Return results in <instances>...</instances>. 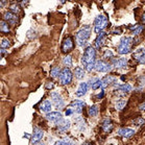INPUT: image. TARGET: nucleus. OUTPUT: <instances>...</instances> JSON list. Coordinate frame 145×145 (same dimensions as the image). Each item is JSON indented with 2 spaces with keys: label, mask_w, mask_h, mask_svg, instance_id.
Wrapping results in <instances>:
<instances>
[{
  "label": "nucleus",
  "mask_w": 145,
  "mask_h": 145,
  "mask_svg": "<svg viewBox=\"0 0 145 145\" xmlns=\"http://www.w3.org/2000/svg\"><path fill=\"white\" fill-rule=\"evenodd\" d=\"M133 44H134V40H133L132 37H123L120 40V43H119L118 48H117V52L121 56L127 54V53L131 52Z\"/></svg>",
  "instance_id": "1"
},
{
  "label": "nucleus",
  "mask_w": 145,
  "mask_h": 145,
  "mask_svg": "<svg viewBox=\"0 0 145 145\" xmlns=\"http://www.w3.org/2000/svg\"><path fill=\"white\" fill-rule=\"evenodd\" d=\"M90 36H91V27L89 25L85 26L76 33V42L77 45L80 47H85L88 43Z\"/></svg>",
  "instance_id": "2"
},
{
  "label": "nucleus",
  "mask_w": 145,
  "mask_h": 145,
  "mask_svg": "<svg viewBox=\"0 0 145 145\" xmlns=\"http://www.w3.org/2000/svg\"><path fill=\"white\" fill-rule=\"evenodd\" d=\"M95 57H96L95 48L92 46L87 47L86 50H85L84 56H82V66H84V68H87L88 65H90L91 63L96 62Z\"/></svg>",
  "instance_id": "3"
},
{
  "label": "nucleus",
  "mask_w": 145,
  "mask_h": 145,
  "mask_svg": "<svg viewBox=\"0 0 145 145\" xmlns=\"http://www.w3.org/2000/svg\"><path fill=\"white\" fill-rule=\"evenodd\" d=\"M108 23H109L108 18L105 15H98L95 18V21H94V31L99 35L100 33L103 31V29L108 25Z\"/></svg>",
  "instance_id": "4"
},
{
  "label": "nucleus",
  "mask_w": 145,
  "mask_h": 145,
  "mask_svg": "<svg viewBox=\"0 0 145 145\" xmlns=\"http://www.w3.org/2000/svg\"><path fill=\"white\" fill-rule=\"evenodd\" d=\"M72 80V72L70 71L69 68H64L59 74V82L62 85H69Z\"/></svg>",
  "instance_id": "5"
},
{
  "label": "nucleus",
  "mask_w": 145,
  "mask_h": 145,
  "mask_svg": "<svg viewBox=\"0 0 145 145\" xmlns=\"http://www.w3.org/2000/svg\"><path fill=\"white\" fill-rule=\"evenodd\" d=\"M46 119L47 120H49V121L53 122V123H56L59 125L61 122L63 121V115H62V113L59 112H50L48 113L46 115Z\"/></svg>",
  "instance_id": "6"
},
{
  "label": "nucleus",
  "mask_w": 145,
  "mask_h": 145,
  "mask_svg": "<svg viewBox=\"0 0 145 145\" xmlns=\"http://www.w3.org/2000/svg\"><path fill=\"white\" fill-rule=\"evenodd\" d=\"M111 69H112V65L102 61V59L97 61L95 64V70H97L98 72H109Z\"/></svg>",
  "instance_id": "7"
},
{
  "label": "nucleus",
  "mask_w": 145,
  "mask_h": 145,
  "mask_svg": "<svg viewBox=\"0 0 145 145\" xmlns=\"http://www.w3.org/2000/svg\"><path fill=\"white\" fill-rule=\"evenodd\" d=\"M74 47V43H73V40L71 37H67L66 39L64 40L63 44H62V51L64 53H67L71 51Z\"/></svg>",
  "instance_id": "8"
},
{
  "label": "nucleus",
  "mask_w": 145,
  "mask_h": 145,
  "mask_svg": "<svg viewBox=\"0 0 145 145\" xmlns=\"http://www.w3.org/2000/svg\"><path fill=\"white\" fill-rule=\"evenodd\" d=\"M51 99H52L54 106H56V109H62L65 106V102H64L62 96L59 95V93L52 92L51 93Z\"/></svg>",
  "instance_id": "9"
},
{
  "label": "nucleus",
  "mask_w": 145,
  "mask_h": 145,
  "mask_svg": "<svg viewBox=\"0 0 145 145\" xmlns=\"http://www.w3.org/2000/svg\"><path fill=\"white\" fill-rule=\"evenodd\" d=\"M85 106H86V103H85L84 101H82V100H75V101H73L72 103H71L70 108L72 109L73 113H76V114H80Z\"/></svg>",
  "instance_id": "10"
},
{
  "label": "nucleus",
  "mask_w": 145,
  "mask_h": 145,
  "mask_svg": "<svg viewBox=\"0 0 145 145\" xmlns=\"http://www.w3.org/2000/svg\"><path fill=\"white\" fill-rule=\"evenodd\" d=\"M133 57L139 61L140 63H145V48L141 47V48H138L137 50H135Z\"/></svg>",
  "instance_id": "11"
},
{
  "label": "nucleus",
  "mask_w": 145,
  "mask_h": 145,
  "mask_svg": "<svg viewBox=\"0 0 145 145\" xmlns=\"http://www.w3.org/2000/svg\"><path fill=\"white\" fill-rule=\"evenodd\" d=\"M106 40V33L105 31H102L98 35V37L96 38L95 40V48L96 49H100L103 44H105V41Z\"/></svg>",
  "instance_id": "12"
},
{
  "label": "nucleus",
  "mask_w": 145,
  "mask_h": 145,
  "mask_svg": "<svg viewBox=\"0 0 145 145\" xmlns=\"http://www.w3.org/2000/svg\"><path fill=\"white\" fill-rule=\"evenodd\" d=\"M117 134L121 137H124V138H131L132 136H134L135 131L132 129H129V127H122V129H118Z\"/></svg>",
  "instance_id": "13"
},
{
  "label": "nucleus",
  "mask_w": 145,
  "mask_h": 145,
  "mask_svg": "<svg viewBox=\"0 0 145 145\" xmlns=\"http://www.w3.org/2000/svg\"><path fill=\"white\" fill-rule=\"evenodd\" d=\"M43 136H44L43 131L38 129V127H36V129H33V137H31V142H33V144L41 141L42 138H43Z\"/></svg>",
  "instance_id": "14"
},
{
  "label": "nucleus",
  "mask_w": 145,
  "mask_h": 145,
  "mask_svg": "<svg viewBox=\"0 0 145 145\" xmlns=\"http://www.w3.org/2000/svg\"><path fill=\"white\" fill-rule=\"evenodd\" d=\"M4 21H7V23L10 24H16L18 22V17L17 15L13 14L12 12H7V13L3 15Z\"/></svg>",
  "instance_id": "15"
},
{
  "label": "nucleus",
  "mask_w": 145,
  "mask_h": 145,
  "mask_svg": "<svg viewBox=\"0 0 145 145\" xmlns=\"http://www.w3.org/2000/svg\"><path fill=\"white\" fill-rule=\"evenodd\" d=\"M88 89H89L88 82H80L78 89L76 91V96L77 97H82V96L86 95V93L88 92Z\"/></svg>",
  "instance_id": "16"
},
{
  "label": "nucleus",
  "mask_w": 145,
  "mask_h": 145,
  "mask_svg": "<svg viewBox=\"0 0 145 145\" xmlns=\"http://www.w3.org/2000/svg\"><path fill=\"white\" fill-rule=\"evenodd\" d=\"M112 65L115 68H125L127 66V59H115L112 62Z\"/></svg>",
  "instance_id": "17"
},
{
  "label": "nucleus",
  "mask_w": 145,
  "mask_h": 145,
  "mask_svg": "<svg viewBox=\"0 0 145 145\" xmlns=\"http://www.w3.org/2000/svg\"><path fill=\"white\" fill-rule=\"evenodd\" d=\"M115 80H116V78L112 75L105 76V77L101 79V88H102V89H105V88H106V87L109 86L110 84H113Z\"/></svg>",
  "instance_id": "18"
},
{
  "label": "nucleus",
  "mask_w": 145,
  "mask_h": 145,
  "mask_svg": "<svg viewBox=\"0 0 145 145\" xmlns=\"http://www.w3.org/2000/svg\"><path fill=\"white\" fill-rule=\"evenodd\" d=\"M88 84L93 90H97L98 88L101 87V79H99L98 77H93V78L90 79Z\"/></svg>",
  "instance_id": "19"
},
{
  "label": "nucleus",
  "mask_w": 145,
  "mask_h": 145,
  "mask_svg": "<svg viewBox=\"0 0 145 145\" xmlns=\"http://www.w3.org/2000/svg\"><path fill=\"white\" fill-rule=\"evenodd\" d=\"M70 129V121L69 120H63L57 125V131L59 133H66Z\"/></svg>",
  "instance_id": "20"
},
{
  "label": "nucleus",
  "mask_w": 145,
  "mask_h": 145,
  "mask_svg": "<svg viewBox=\"0 0 145 145\" xmlns=\"http://www.w3.org/2000/svg\"><path fill=\"white\" fill-rule=\"evenodd\" d=\"M101 127H102V129H103V131H105L106 133H110L113 129V123H112V121H111L109 118H106L105 120H103V121H102Z\"/></svg>",
  "instance_id": "21"
},
{
  "label": "nucleus",
  "mask_w": 145,
  "mask_h": 145,
  "mask_svg": "<svg viewBox=\"0 0 145 145\" xmlns=\"http://www.w3.org/2000/svg\"><path fill=\"white\" fill-rule=\"evenodd\" d=\"M40 110L44 113H50V110H51V102L50 100H44L42 103H41V106H40Z\"/></svg>",
  "instance_id": "22"
},
{
  "label": "nucleus",
  "mask_w": 145,
  "mask_h": 145,
  "mask_svg": "<svg viewBox=\"0 0 145 145\" xmlns=\"http://www.w3.org/2000/svg\"><path fill=\"white\" fill-rule=\"evenodd\" d=\"M115 88L119 90V91H121V92H124V93H129L132 91V86L129 85V84H122V85H115Z\"/></svg>",
  "instance_id": "23"
},
{
  "label": "nucleus",
  "mask_w": 145,
  "mask_h": 145,
  "mask_svg": "<svg viewBox=\"0 0 145 145\" xmlns=\"http://www.w3.org/2000/svg\"><path fill=\"white\" fill-rule=\"evenodd\" d=\"M74 74H75L76 78L78 79H82L84 78V76L86 75V72H85V70L80 68V67H76L75 70H74Z\"/></svg>",
  "instance_id": "24"
},
{
  "label": "nucleus",
  "mask_w": 145,
  "mask_h": 145,
  "mask_svg": "<svg viewBox=\"0 0 145 145\" xmlns=\"http://www.w3.org/2000/svg\"><path fill=\"white\" fill-rule=\"evenodd\" d=\"M0 30H1L2 33H10V26H8V23H7V21L2 20V21L0 22Z\"/></svg>",
  "instance_id": "25"
},
{
  "label": "nucleus",
  "mask_w": 145,
  "mask_h": 145,
  "mask_svg": "<svg viewBox=\"0 0 145 145\" xmlns=\"http://www.w3.org/2000/svg\"><path fill=\"white\" fill-rule=\"evenodd\" d=\"M53 145H74V142L70 141L69 139H63V140H57V141H56Z\"/></svg>",
  "instance_id": "26"
},
{
  "label": "nucleus",
  "mask_w": 145,
  "mask_h": 145,
  "mask_svg": "<svg viewBox=\"0 0 145 145\" xmlns=\"http://www.w3.org/2000/svg\"><path fill=\"white\" fill-rule=\"evenodd\" d=\"M88 113H89V116H91V117L97 116V114H98V106H90V109H89V111H88Z\"/></svg>",
  "instance_id": "27"
},
{
  "label": "nucleus",
  "mask_w": 145,
  "mask_h": 145,
  "mask_svg": "<svg viewBox=\"0 0 145 145\" xmlns=\"http://www.w3.org/2000/svg\"><path fill=\"white\" fill-rule=\"evenodd\" d=\"M61 70H59V67H52L51 70H50V75L52 76V77H57V76L61 74Z\"/></svg>",
  "instance_id": "28"
},
{
  "label": "nucleus",
  "mask_w": 145,
  "mask_h": 145,
  "mask_svg": "<svg viewBox=\"0 0 145 145\" xmlns=\"http://www.w3.org/2000/svg\"><path fill=\"white\" fill-rule=\"evenodd\" d=\"M133 29V33L135 35V36H138V35H140V33H142V30H143V25H136V26L132 27Z\"/></svg>",
  "instance_id": "29"
},
{
  "label": "nucleus",
  "mask_w": 145,
  "mask_h": 145,
  "mask_svg": "<svg viewBox=\"0 0 145 145\" xmlns=\"http://www.w3.org/2000/svg\"><path fill=\"white\" fill-rule=\"evenodd\" d=\"M125 106H126V100H124V99H120V100H118V101L116 102V109L117 110L124 109Z\"/></svg>",
  "instance_id": "30"
},
{
  "label": "nucleus",
  "mask_w": 145,
  "mask_h": 145,
  "mask_svg": "<svg viewBox=\"0 0 145 145\" xmlns=\"http://www.w3.org/2000/svg\"><path fill=\"white\" fill-rule=\"evenodd\" d=\"M10 12H12L13 14H15V15H16V14H19L20 10H20V7L17 3L12 4V5L10 7Z\"/></svg>",
  "instance_id": "31"
},
{
  "label": "nucleus",
  "mask_w": 145,
  "mask_h": 145,
  "mask_svg": "<svg viewBox=\"0 0 145 145\" xmlns=\"http://www.w3.org/2000/svg\"><path fill=\"white\" fill-rule=\"evenodd\" d=\"M64 64H65L67 67L72 66V57H71V56H67L64 57Z\"/></svg>",
  "instance_id": "32"
},
{
  "label": "nucleus",
  "mask_w": 145,
  "mask_h": 145,
  "mask_svg": "<svg viewBox=\"0 0 145 145\" xmlns=\"http://www.w3.org/2000/svg\"><path fill=\"white\" fill-rule=\"evenodd\" d=\"M10 46V41H8V40H7V39L2 40V42H1V48H2V49L8 48Z\"/></svg>",
  "instance_id": "33"
},
{
  "label": "nucleus",
  "mask_w": 145,
  "mask_h": 145,
  "mask_svg": "<svg viewBox=\"0 0 145 145\" xmlns=\"http://www.w3.org/2000/svg\"><path fill=\"white\" fill-rule=\"evenodd\" d=\"M134 123L135 124H137V125H142V124H144L145 123V120L142 117H138V118H136L135 120H134Z\"/></svg>",
  "instance_id": "34"
},
{
  "label": "nucleus",
  "mask_w": 145,
  "mask_h": 145,
  "mask_svg": "<svg viewBox=\"0 0 145 145\" xmlns=\"http://www.w3.org/2000/svg\"><path fill=\"white\" fill-rule=\"evenodd\" d=\"M114 56V52H113L112 50H106V52H105V54H103V57L105 59H106V57H113Z\"/></svg>",
  "instance_id": "35"
},
{
  "label": "nucleus",
  "mask_w": 145,
  "mask_h": 145,
  "mask_svg": "<svg viewBox=\"0 0 145 145\" xmlns=\"http://www.w3.org/2000/svg\"><path fill=\"white\" fill-rule=\"evenodd\" d=\"M139 110H140V111H145V102H143V103H141V105L139 106Z\"/></svg>",
  "instance_id": "36"
},
{
  "label": "nucleus",
  "mask_w": 145,
  "mask_h": 145,
  "mask_svg": "<svg viewBox=\"0 0 145 145\" xmlns=\"http://www.w3.org/2000/svg\"><path fill=\"white\" fill-rule=\"evenodd\" d=\"M53 87V82H47L46 84V88L47 89H51Z\"/></svg>",
  "instance_id": "37"
},
{
  "label": "nucleus",
  "mask_w": 145,
  "mask_h": 145,
  "mask_svg": "<svg viewBox=\"0 0 145 145\" xmlns=\"http://www.w3.org/2000/svg\"><path fill=\"white\" fill-rule=\"evenodd\" d=\"M114 33H115V35H120V33H121V29L118 28V29L114 30Z\"/></svg>",
  "instance_id": "38"
},
{
  "label": "nucleus",
  "mask_w": 145,
  "mask_h": 145,
  "mask_svg": "<svg viewBox=\"0 0 145 145\" xmlns=\"http://www.w3.org/2000/svg\"><path fill=\"white\" fill-rule=\"evenodd\" d=\"M103 94H105V93H103V91H101V93H100V94H98L96 97H97V98H102V97H103Z\"/></svg>",
  "instance_id": "39"
},
{
  "label": "nucleus",
  "mask_w": 145,
  "mask_h": 145,
  "mask_svg": "<svg viewBox=\"0 0 145 145\" xmlns=\"http://www.w3.org/2000/svg\"><path fill=\"white\" fill-rule=\"evenodd\" d=\"M33 145H45L43 143V142H41V141H39V142H37V143H35Z\"/></svg>",
  "instance_id": "40"
},
{
  "label": "nucleus",
  "mask_w": 145,
  "mask_h": 145,
  "mask_svg": "<svg viewBox=\"0 0 145 145\" xmlns=\"http://www.w3.org/2000/svg\"><path fill=\"white\" fill-rule=\"evenodd\" d=\"M5 53H7L5 52V49H1V54H2V56H5Z\"/></svg>",
  "instance_id": "41"
},
{
  "label": "nucleus",
  "mask_w": 145,
  "mask_h": 145,
  "mask_svg": "<svg viewBox=\"0 0 145 145\" xmlns=\"http://www.w3.org/2000/svg\"><path fill=\"white\" fill-rule=\"evenodd\" d=\"M142 21H143V22H145V12H144V14L142 15Z\"/></svg>",
  "instance_id": "42"
},
{
  "label": "nucleus",
  "mask_w": 145,
  "mask_h": 145,
  "mask_svg": "<svg viewBox=\"0 0 145 145\" xmlns=\"http://www.w3.org/2000/svg\"><path fill=\"white\" fill-rule=\"evenodd\" d=\"M82 145H91V143H90V142H86L85 144H82Z\"/></svg>",
  "instance_id": "43"
}]
</instances>
